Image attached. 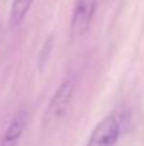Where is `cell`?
<instances>
[{
  "instance_id": "cell-1",
  "label": "cell",
  "mask_w": 144,
  "mask_h": 146,
  "mask_svg": "<svg viewBox=\"0 0 144 146\" xmlns=\"http://www.w3.org/2000/svg\"><path fill=\"white\" fill-rule=\"evenodd\" d=\"M75 92V80L74 77H66L57 88L51 98L45 112V122H55L62 119L71 108Z\"/></svg>"
},
{
  "instance_id": "cell-2",
  "label": "cell",
  "mask_w": 144,
  "mask_h": 146,
  "mask_svg": "<svg viewBox=\"0 0 144 146\" xmlns=\"http://www.w3.org/2000/svg\"><path fill=\"white\" fill-rule=\"evenodd\" d=\"M97 7V0H76L71 17V37L81 38L88 33L93 21Z\"/></svg>"
},
{
  "instance_id": "cell-3",
  "label": "cell",
  "mask_w": 144,
  "mask_h": 146,
  "mask_svg": "<svg viewBox=\"0 0 144 146\" xmlns=\"http://www.w3.org/2000/svg\"><path fill=\"white\" fill-rule=\"evenodd\" d=\"M120 131L119 119L114 115H107L93 128L86 146H117Z\"/></svg>"
},
{
  "instance_id": "cell-4",
  "label": "cell",
  "mask_w": 144,
  "mask_h": 146,
  "mask_svg": "<svg viewBox=\"0 0 144 146\" xmlns=\"http://www.w3.org/2000/svg\"><path fill=\"white\" fill-rule=\"evenodd\" d=\"M27 122H28V113L26 109H20L13 119L10 121V123L7 125L0 146H18L20 139L23 138V133L27 128Z\"/></svg>"
},
{
  "instance_id": "cell-5",
  "label": "cell",
  "mask_w": 144,
  "mask_h": 146,
  "mask_svg": "<svg viewBox=\"0 0 144 146\" xmlns=\"http://www.w3.org/2000/svg\"><path fill=\"white\" fill-rule=\"evenodd\" d=\"M34 0H13L11 1V9H10V17H9V24L11 27H17L21 24V21L26 19L27 13L31 9Z\"/></svg>"
}]
</instances>
